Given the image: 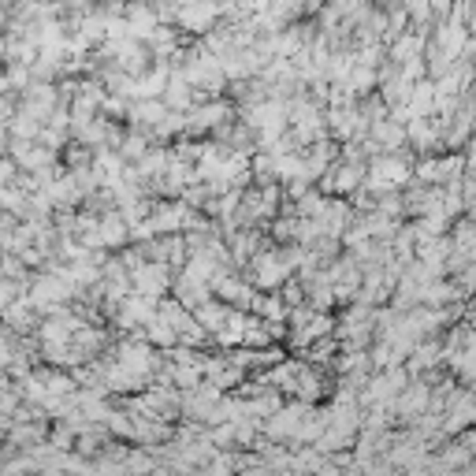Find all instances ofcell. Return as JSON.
Masks as SVG:
<instances>
[{"label":"cell","instance_id":"cell-5","mask_svg":"<svg viewBox=\"0 0 476 476\" xmlns=\"http://www.w3.org/2000/svg\"><path fill=\"white\" fill-rule=\"evenodd\" d=\"M376 138L398 145V142H402V131H398V127H391V123H376Z\"/></svg>","mask_w":476,"mask_h":476},{"label":"cell","instance_id":"cell-3","mask_svg":"<svg viewBox=\"0 0 476 476\" xmlns=\"http://www.w3.org/2000/svg\"><path fill=\"white\" fill-rule=\"evenodd\" d=\"M424 402H428V387H424V383H417L413 391H406V395H402L398 409H402L406 417H413V413H420V409H424Z\"/></svg>","mask_w":476,"mask_h":476},{"label":"cell","instance_id":"cell-2","mask_svg":"<svg viewBox=\"0 0 476 476\" xmlns=\"http://www.w3.org/2000/svg\"><path fill=\"white\" fill-rule=\"evenodd\" d=\"M257 264H261V268H257V279L264 283V287H276V283L287 276V264H283L279 257H261Z\"/></svg>","mask_w":476,"mask_h":476},{"label":"cell","instance_id":"cell-1","mask_svg":"<svg viewBox=\"0 0 476 476\" xmlns=\"http://www.w3.org/2000/svg\"><path fill=\"white\" fill-rule=\"evenodd\" d=\"M409 171H406V164H398V160H380L376 168H372V179H376V186H395V182H402Z\"/></svg>","mask_w":476,"mask_h":476},{"label":"cell","instance_id":"cell-4","mask_svg":"<svg viewBox=\"0 0 476 476\" xmlns=\"http://www.w3.org/2000/svg\"><path fill=\"white\" fill-rule=\"evenodd\" d=\"M138 287L149 290V298L160 294V290H164V272L157 268V264H145V268L138 272Z\"/></svg>","mask_w":476,"mask_h":476}]
</instances>
